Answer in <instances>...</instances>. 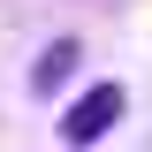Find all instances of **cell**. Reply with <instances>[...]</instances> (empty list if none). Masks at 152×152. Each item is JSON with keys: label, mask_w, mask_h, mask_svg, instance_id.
<instances>
[{"label": "cell", "mask_w": 152, "mask_h": 152, "mask_svg": "<svg viewBox=\"0 0 152 152\" xmlns=\"http://www.w3.org/2000/svg\"><path fill=\"white\" fill-rule=\"evenodd\" d=\"M122 114H129V91H122V84H84V99L61 114V145H69V152L99 145V137H107Z\"/></svg>", "instance_id": "6da1fadb"}, {"label": "cell", "mask_w": 152, "mask_h": 152, "mask_svg": "<svg viewBox=\"0 0 152 152\" xmlns=\"http://www.w3.org/2000/svg\"><path fill=\"white\" fill-rule=\"evenodd\" d=\"M76 61H84V38H46V46L31 53V91H38V99H53L61 84L76 76Z\"/></svg>", "instance_id": "7a4b0ae2"}]
</instances>
